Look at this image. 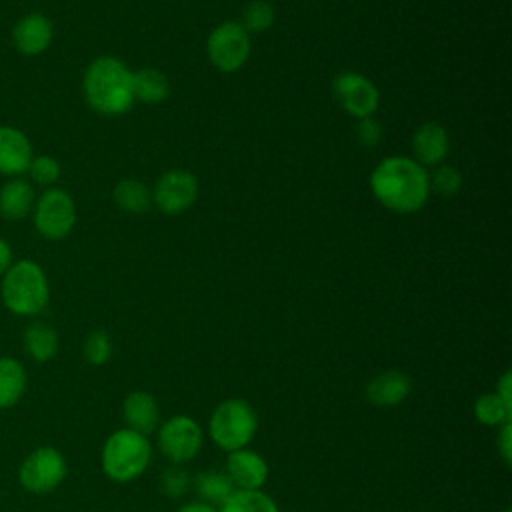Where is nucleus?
Wrapping results in <instances>:
<instances>
[{
    "label": "nucleus",
    "mask_w": 512,
    "mask_h": 512,
    "mask_svg": "<svg viewBox=\"0 0 512 512\" xmlns=\"http://www.w3.org/2000/svg\"><path fill=\"white\" fill-rule=\"evenodd\" d=\"M412 158L428 168V166H438L444 164L448 150H450V138L448 132L442 124L434 122V120H426L422 122L414 134H412Z\"/></svg>",
    "instance_id": "nucleus-12"
},
{
    "label": "nucleus",
    "mask_w": 512,
    "mask_h": 512,
    "mask_svg": "<svg viewBox=\"0 0 512 512\" xmlns=\"http://www.w3.org/2000/svg\"><path fill=\"white\" fill-rule=\"evenodd\" d=\"M160 488L170 496V498H176L180 494L186 492L188 488V476L184 474V470L180 468H170L164 472L162 476V482H160Z\"/></svg>",
    "instance_id": "nucleus-31"
},
{
    "label": "nucleus",
    "mask_w": 512,
    "mask_h": 512,
    "mask_svg": "<svg viewBox=\"0 0 512 512\" xmlns=\"http://www.w3.org/2000/svg\"><path fill=\"white\" fill-rule=\"evenodd\" d=\"M220 512H278V506L262 490H234Z\"/></svg>",
    "instance_id": "nucleus-23"
},
{
    "label": "nucleus",
    "mask_w": 512,
    "mask_h": 512,
    "mask_svg": "<svg viewBox=\"0 0 512 512\" xmlns=\"http://www.w3.org/2000/svg\"><path fill=\"white\" fill-rule=\"evenodd\" d=\"M198 198V180L184 168L166 170L152 188V204L168 214L176 216L186 212Z\"/></svg>",
    "instance_id": "nucleus-9"
},
{
    "label": "nucleus",
    "mask_w": 512,
    "mask_h": 512,
    "mask_svg": "<svg viewBox=\"0 0 512 512\" xmlns=\"http://www.w3.org/2000/svg\"><path fill=\"white\" fill-rule=\"evenodd\" d=\"M34 202V188L22 178H12L0 188V216L6 220H22L30 214Z\"/></svg>",
    "instance_id": "nucleus-18"
},
{
    "label": "nucleus",
    "mask_w": 512,
    "mask_h": 512,
    "mask_svg": "<svg viewBox=\"0 0 512 512\" xmlns=\"http://www.w3.org/2000/svg\"><path fill=\"white\" fill-rule=\"evenodd\" d=\"M332 94L340 108L356 120L374 116L380 104V92L376 84L368 76L354 70L336 74L332 80Z\"/></svg>",
    "instance_id": "nucleus-8"
},
{
    "label": "nucleus",
    "mask_w": 512,
    "mask_h": 512,
    "mask_svg": "<svg viewBox=\"0 0 512 512\" xmlns=\"http://www.w3.org/2000/svg\"><path fill=\"white\" fill-rule=\"evenodd\" d=\"M158 446L174 464L192 460L202 446V430L188 416H174L162 424L158 432Z\"/></svg>",
    "instance_id": "nucleus-11"
},
{
    "label": "nucleus",
    "mask_w": 512,
    "mask_h": 512,
    "mask_svg": "<svg viewBox=\"0 0 512 512\" xmlns=\"http://www.w3.org/2000/svg\"><path fill=\"white\" fill-rule=\"evenodd\" d=\"M32 144L28 136L12 126H0V174L18 178L28 172L32 162Z\"/></svg>",
    "instance_id": "nucleus-14"
},
{
    "label": "nucleus",
    "mask_w": 512,
    "mask_h": 512,
    "mask_svg": "<svg viewBox=\"0 0 512 512\" xmlns=\"http://www.w3.org/2000/svg\"><path fill=\"white\" fill-rule=\"evenodd\" d=\"M258 420L254 408L240 398L224 400L216 406L210 418V436L212 440L224 448L226 452H234L244 448L254 432H256Z\"/></svg>",
    "instance_id": "nucleus-5"
},
{
    "label": "nucleus",
    "mask_w": 512,
    "mask_h": 512,
    "mask_svg": "<svg viewBox=\"0 0 512 512\" xmlns=\"http://www.w3.org/2000/svg\"><path fill=\"white\" fill-rule=\"evenodd\" d=\"M54 36V26L48 16L40 12H32L22 16L12 30V42L16 50L24 56H38L42 54Z\"/></svg>",
    "instance_id": "nucleus-13"
},
{
    "label": "nucleus",
    "mask_w": 512,
    "mask_h": 512,
    "mask_svg": "<svg viewBox=\"0 0 512 512\" xmlns=\"http://www.w3.org/2000/svg\"><path fill=\"white\" fill-rule=\"evenodd\" d=\"M124 420L128 422V428L140 434H150L156 430L160 420V408L152 394L148 392H132L124 398L122 404Z\"/></svg>",
    "instance_id": "nucleus-17"
},
{
    "label": "nucleus",
    "mask_w": 512,
    "mask_h": 512,
    "mask_svg": "<svg viewBox=\"0 0 512 512\" xmlns=\"http://www.w3.org/2000/svg\"><path fill=\"white\" fill-rule=\"evenodd\" d=\"M66 476V462L56 448H36L20 466V482L30 492H50Z\"/></svg>",
    "instance_id": "nucleus-10"
},
{
    "label": "nucleus",
    "mask_w": 512,
    "mask_h": 512,
    "mask_svg": "<svg viewBox=\"0 0 512 512\" xmlns=\"http://www.w3.org/2000/svg\"><path fill=\"white\" fill-rule=\"evenodd\" d=\"M250 50V34L236 20L220 22L206 40L208 60L224 74L240 70L246 64Z\"/></svg>",
    "instance_id": "nucleus-6"
},
{
    "label": "nucleus",
    "mask_w": 512,
    "mask_h": 512,
    "mask_svg": "<svg viewBox=\"0 0 512 512\" xmlns=\"http://www.w3.org/2000/svg\"><path fill=\"white\" fill-rule=\"evenodd\" d=\"M462 174L458 168L450 164H438L434 166V172L430 174V190H436L440 196H454L462 190Z\"/></svg>",
    "instance_id": "nucleus-27"
},
{
    "label": "nucleus",
    "mask_w": 512,
    "mask_h": 512,
    "mask_svg": "<svg viewBox=\"0 0 512 512\" xmlns=\"http://www.w3.org/2000/svg\"><path fill=\"white\" fill-rule=\"evenodd\" d=\"M86 102L104 116H120L134 104L132 70L114 56H98L84 72Z\"/></svg>",
    "instance_id": "nucleus-2"
},
{
    "label": "nucleus",
    "mask_w": 512,
    "mask_h": 512,
    "mask_svg": "<svg viewBox=\"0 0 512 512\" xmlns=\"http://www.w3.org/2000/svg\"><path fill=\"white\" fill-rule=\"evenodd\" d=\"M84 356L90 364L100 366L110 358V338L104 330H94L84 340Z\"/></svg>",
    "instance_id": "nucleus-29"
},
{
    "label": "nucleus",
    "mask_w": 512,
    "mask_h": 512,
    "mask_svg": "<svg viewBox=\"0 0 512 512\" xmlns=\"http://www.w3.org/2000/svg\"><path fill=\"white\" fill-rule=\"evenodd\" d=\"M196 492L204 504H224V500L234 492V484L222 472H202L196 478Z\"/></svg>",
    "instance_id": "nucleus-24"
},
{
    "label": "nucleus",
    "mask_w": 512,
    "mask_h": 512,
    "mask_svg": "<svg viewBox=\"0 0 512 512\" xmlns=\"http://www.w3.org/2000/svg\"><path fill=\"white\" fill-rule=\"evenodd\" d=\"M504 512H510V510H504Z\"/></svg>",
    "instance_id": "nucleus-36"
},
{
    "label": "nucleus",
    "mask_w": 512,
    "mask_h": 512,
    "mask_svg": "<svg viewBox=\"0 0 512 512\" xmlns=\"http://www.w3.org/2000/svg\"><path fill=\"white\" fill-rule=\"evenodd\" d=\"M50 288L44 270L34 260H18L2 274V300L18 316H34L48 304Z\"/></svg>",
    "instance_id": "nucleus-3"
},
{
    "label": "nucleus",
    "mask_w": 512,
    "mask_h": 512,
    "mask_svg": "<svg viewBox=\"0 0 512 512\" xmlns=\"http://www.w3.org/2000/svg\"><path fill=\"white\" fill-rule=\"evenodd\" d=\"M24 346L38 362L50 360L58 350V334L44 322H34L24 332Z\"/></svg>",
    "instance_id": "nucleus-22"
},
{
    "label": "nucleus",
    "mask_w": 512,
    "mask_h": 512,
    "mask_svg": "<svg viewBox=\"0 0 512 512\" xmlns=\"http://www.w3.org/2000/svg\"><path fill=\"white\" fill-rule=\"evenodd\" d=\"M498 450H500L504 464H510V460H512V424L510 422L502 424V430L498 436Z\"/></svg>",
    "instance_id": "nucleus-32"
},
{
    "label": "nucleus",
    "mask_w": 512,
    "mask_h": 512,
    "mask_svg": "<svg viewBox=\"0 0 512 512\" xmlns=\"http://www.w3.org/2000/svg\"><path fill=\"white\" fill-rule=\"evenodd\" d=\"M356 138H358L360 146H364V148L378 146V142L382 138V124L374 116L360 118L356 124Z\"/></svg>",
    "instance_id": "nucleus-30"
},
{
    "label": "nucleus",
    "mask_w": 512,
    "mask_h": 512,
    "mask_svg": "<svg viewBox=\"0 0 512 512\" xmlns=\"http://www.w3.org/2000/svg\"><path fill=\"white\" fill-rule=\"evenodd\" d=\"M26 390V372L14 358H0V408L14 406Z\"/></svg>",
    "instance_id": "nucleus-21"
},
{
    "label": "nucleus",
    "mask_w": 512,
    "mask_h": 512,
    "mask_svg": "<svg viewBox=\"0 0 512 512\" xmlns=\"http://www.w3.org/2000/svg\"><path fill=\"white\" fill-rule=\"evenodd\" d=\"M474 416L478 418V422H482L486 426H500V424L510 422L512 404L502 400L496 392L484 394L474 404Z\"/></svg>",
    "instance_id": "nucleus-25"
},
{
    "label": "nucleus",
    "mask_w": 512,
    "mask_h": 512,
    "mask_svg": "<svg viewBox=\"0 0 512 512\" xmlns=\"http://www.w3.org/2000/svg\"><path fill=\"white\" fill-rule=\"evenodd\" d=\"M28 174L36 184L50 188L60 178V162L52 156H46V154L34 156L30 166H28Z\"/></svg>",
    "instance_id": "nucleus-28"
},
{
    "label": "nucleus",
    "mask_w": 512,
    "mask_h": 512,
    "mask_svg": "<svg viewBox=\"0 0 512 512\" xmlns=\"http://www.w3.org/2000/svg\"><path fill=\"white\" fill-rule=\"evenodd\" d=\"M276 20V10L268 0H250L240 18V26L250 34V32H266L272 28Z\"/></svg>",
    "instance_id": "nucleus-26"
},
{
    "label": "nucleus",
    "mask_w": 512,
    "mask_h": 512,
    "mask_svg": "<svg viewBox=\"0 0 512 512\" xmlns=\"http://www.w3.org/2000/svg\"><path fill=\"white\" fill-rule=\"evenodd\" d=\"M114 202L120 210L130 214H142L152 206V190H148L136 178H122L114 186Z\"/></svg>",
    "instance_id": "nucleus-20"
},
{
    "label": "nucleus",
    "mask_w": 512,
    "mask_h": 512,
    "mask_svg": "<svg viewBox=\"0 0 512 512\" xmlns=\"http://www.w3.org/2000/svg\"><path fill=\"white\" fill-rule=\"evenodd\" d=\"M226 476L238 490H260L268 478V466L260 454L240 448L230 452Z\"/></svg>",
    "instance_id": "nucleus-15"
},
{
    "label": "nucleus",
    "mask_w": 512,
    "mask_h": 512,
    "mask_svg": "<svg viewBox=\"0 0 512 512\" xmlns=\"http://www.w3.org/2000/svg\"><path fill=\"white\" fill-rule=\"evenodd\" d=\"M134 100L144 104H160L170 96V82L164 72L156 68H142L132 72Z\"/></svg>",
    "instance_id": "nucleus-19"
},
{
    "label": "nucleus",
    "mask_w": 512,
    "mask_h": 512,
    "mask_svg": "<svg viewBox=\"0 0 512 512\" xmlns=\"http://www.w3.org/2000/svg\"><path fill=\"white\" fill-rule=\"evenodd\" d=\"M10 264H12V250H10L8 242L0 238V274H4Z\"/></svg>",
    "instance_id": "nucleus-34"
},
{
    "label": "nucleus",
    "mask_w": 512,
    "mask_h": 512,
    "mask_svg": "<svg viewBox=\"0 0 512 512\" xmlns=\"http://www.w3.org/2000/svg\"><path fill=\"white\" fill-rule=\"evenodd\" d=\"M412 390L410 378L400 370H388L374 376L366 386V396L376 406H396L406 400Z\"/></svg>",
    "instance_id": "nucleus-16"
},
{
    "label": "nucleus",
    "mask_w": 512,
    "mask_h": 512,
    "mask_svg": "<svg viewBox=\"0 0 512 512\" xmlns=\"http://www.w3.org/2000/svg\"><path fill=\"white\" fill-rule=\"evenodd\" d=\"M180 512H218V510L210 504H204V502H192V504L182 506Z\"/></svg>",
    "instance_id": "nucleus-35"
},
{
    "label": "nucleus",
    "mask_w": 512,
    "mask_h": 512,
    "mask_svg": "<svg viewBox=\"0 0 512 512\" xmlns=\"http://www.w3.org/2000/svg\"><path fill=\"white\" fill-rule=\"evenodd\" d=\"M76 224V204L62 188H48L34 202V226L48 240L66 238Z\"/></svg>",
    "instance_id": "nucleus-7"
},
{
    "label": "nucleus",
    "mask_w": 512,
    "mask_h": 512,
    "mask_svg": "<svg viewBox=\"0 0 512 512\" xmlns=\"http://www.w3.org/2000/svg\"><path fill=\"white\" fill-rule=\"evenodd\" d=\"M150 442L144 434L130 428L114 432L102 450V468L116 482L138 478L150 462Z\"/></svg>",
    "instance_id": "nucleus-4"
},
{
    "label": "nucleus",
    "mask_w": 512,
    "mask_h": 512,
    "mask_svg": "<svg viewBox=\"0 0 512 512\" xmlns=\"http://www.w3.org/2000/svg\"><path fill=\"white\" fill-rule=\"evenodd\" d=\"M372 196L390 212H418L430 196V174L410 156H388L370 174Z\"/></svg>",
    "instance_id": "nucleus-1"
},
{
    "label": "nucleus",
    "mask_w": 512,
    "mask_h": 512,
    "mask_svg": "<svg viewBox=\"0 0 512 512\" xmlns=\"http://www.w3.org/2000/svg\"><path fill=\"white\" fill-rule=\"evenodd\" d=\"M510 382H512V374H510V370H508V372H504V376L500 378L496 394H498L502 400H506V402H510V404H512V396H510Z\"/></svg>",
    "instance_id": "nucleus-33"
}]
</instances>
